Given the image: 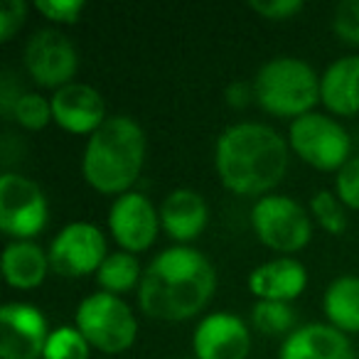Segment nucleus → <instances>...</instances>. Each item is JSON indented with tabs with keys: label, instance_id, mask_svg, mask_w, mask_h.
<instances>
[{
	"label": "nucleus",
	"instance_id": "16",
	"mask_svg": "<svg viewBox=\"0 0 359 359\" xmlns=\"http://www.w3.org/2000/svg\"><path fill=\"white\" fill-rule=\"evenodd\" d=\"M305 285H308V271L300 261L290 256L266 261L249 273V290L259 300L290 303L303 293Z\"/></svg>",
	"mask_w": 359,
	"mask_h": 359
},
{
	"label": "nucleus",
	"instance_id": "2",
	"mask_svg": "<svg viewBox=\"0 0 359 359\" xmlns=\"http://www.w3.org/2000/svg\"><path fill=\"white\" fill-rule=\"evenodd\" d=\"M215 165L226 190L264 195L288 170V143L271 126L234 123L217 140Z\"/></svg>",
	"mask_w": 359,
	"mask_h": 359
},
{
	"label": "nucleus",
	"instance_id": "10",
	"mask_svg": "<svg viewBox=\"0 0 359 359\" xmlns=\"http://www.w3.org/2000/svg\"><path fill=\"white\" fill-rule=\"evenodd\" d=\"M25 69L40 86L62 89L79 69V55L60 30H37L25 45Z\"/></svg>",
	"mask_w": 359,
	"mask_h": 359
},
{
	"label": "nucleus",
	"instance_id": "8",
	"mask_svg": "<svg viewBox=\"0 0 359 359\" xmlns=\"http://www.w3.org/2000/svg\"><path fill=\"white\" fill-rule=\"evenodd\" d=\"M50 207L37 182L18 172L0 177V229L15 241H30L47 224Z\"/></svg>",
	"mask_w": 359,
	"mask_h": 359
},
{
	"label": "nucleus",
	"instance_id": "31",
	"mask_svg": "<svg viewBox=\"0 0 359 359\" xmlns=\"http://www.w3.org/2000/svg\"><path fill=\"white\" fill-rule=\"evenodd\" d=\"M22 94H25V91H20L15 79L6 72L3 79H0V111H3L6 118H13V109H15L18 99H20Z\"/></svg>",
	"mask_w": 359,
	"mask_h": 359
},
{
	"label": "nucleus",
	"instance_id": "7",
	"mask_svg": "<svg viewBox=\"0 0 359 359\" xmlns=\"http://www.w3.org/2000/svg\"><path fill=\"white\" fill-rule=\"evenodd\" d=\"M251 224L261 244L280 254L300 251L313 236L310 215L295 200L283 195L261 197L251 210Z\"/></svg>",
	"mask_w": 359,
	"mask_h": 359
},
{
	"label": "nucleus",
	"instance_id": "19",
	"mask_svg": "<svg viewBox=\"0 0 359 359\" xmlns=\"http://www.w3.org/2000/svg\"><path fill=\"white\" fill-rule=\"evenodd\" d=\"M50 256L35 241H11L3 251V276L11 288L30 290L47 278Z\"/></svg>",
	"mask_w": 359,
	"mask_h": 359
},
{
	"label": "nucleus",
	"instance_id": "30",
	"mask_svg": "<svg viewBox=\"0 0 359 359\" xmlns=\"http://www.w3.org/2000/svg\"><path fill=\"white\" fill-rule=\"evenodd\" d=\"M249 8L269 20H288L303 11V0H251Z\"/></svg>",
	"mask_w": 359,
	"mask_h": 359
},
{
	"label": "nucleus",
	"instance_id": "32",
	"mask_svg": "<svg viewBox=\"0 0 359 359\" xmlns=\"http://www.w3.org/2000/svg\"><path fill=\"white\" fill-rule=\"evenodd\" d=\"M251 99H256L254 94V84H244V81H234V84L226 89V101L234 109H244Z\"/></svg>",
	"mask_w": 359,
	"mask_h": 359
},
{
	"label": "nucleus",
	"instance_id": "23",
	"mask_svg": "<svg viewBox=\"0 0 359 359\" xmlns=\"http://www.w3.org/2000/svg\"><path fill=\"white\" fill-rule=\"evenodd\" d=\"M89 347L91 344L79 332V327L65 325L50 332L42 359H89Z\"/></svg>",
	"mask_w": 359,
	"mask_h": 359
},
{
	"label": "nucleus",
	"instance_id": "28",
	"mask_svg": "<svg viewBox=\"0 0 359 359\" xmlns=\"http://www.w3.org/2000/svg\"><path fill=\"white\" fill-rule=\"evenodd\" d=\"M35 8L47 20L72 25L79 20L81 11H84V0H37Z\"/></svg>",
	"mask_w": 359,
	"mask_h": 359
},
{
	"label": "nucleus",
	"instance_id": "9",
	"mask_svg": "<svg viewBox=\"0 0 359 359\" xmlns=\"http://www.w3.org/2000/svg\"><path fill=\"white\" fill-rule=\"evenodd\" d=\"M50 269L65 278L96 273L106 261V239L99 226L89 222L67 224L50 244Z\"/></svg>",
	"mask_w": 359,
	"mask_h": 359
},
{
	"label": "nucleus",
	"instance_id": "17",
	"mask_svg": "<svg viewBox=\"0 0 359 359\" xmlns=\"http://www.w3.org/2000/svg\"><path fill=\"white\" fill-rule=\"evenodd\" d=\"M207 202L195 190H172L160 205V224L170 239L185 244L202 234L207 226Z\"/></svg>",
	"mask_w": 359,
	"mask_h": 359
},
{
	"label": "nucleus",
	"instance_id": "14",
	"mask_svg": "<svg viewBox=\"0 0 359 359\" xmlns=\"http://www.w3.org/2000/svg\"><path fill=\"white\" fill-rule=\"evenodd\" d=\"M52 121L69 133H94L106 121V106L101 94L89 84L72 81L50 96Z\"/></svg>",
	"mask_w": 359,
	"mask_h": 359
},
{
	"label": "nucleus",
	"instance_id": "21",
	"mask_svg": "<svg viewBox=\"0 0 359 359\" xmlns=\"http://www.w3.org/2000/svg\"><path fill=\"white\" fill-rule=\"evenodd\" d=\"M140 264L133 254L128 251H116V254H109L106 261L101 264V269L96 271V280L99 285L106 290V293H128L130 288L140 285Z\"/></svg>",
	"mask_w": 359,
	"mask_h": 359
},
{
	"label": "nucleus",
	"instance_id": "11",
	"mask_svg": "<svg viewBox=\"0 0 359 359\" xmlns=\"http://www.w3.org/2000/svg\"><path fill=\"white\" fill-rule=\"evenodd\" d=\"M50 327L35 305L6 303L0 310V359H40Z\"/></svg>",
	"mask_w": 359,
	"mask_h": 359
},
{
	"label": "nucleus",
	"instance_id": "18",
	"mask_svg": "<svg viewBox=\"0 0 359 359\" xmlns=\"http://www.w3.org/2000/svg\"><path fill=\"white\" fill-rule=\"evenodd\" d=\"M320 101L337 116L359 111V55L332 62L320 76Z\"/></svg>",
	"mask_w": 359,
	"mask_h": 359
},
{
	"label": "nucleus",
	"instance_id": "27",
	"mask_svg": "<svg viewBox=\"0 0 359 359\" xmlns=\"http://www.w3.org/2000/svg\"><path fill=\"white\" fill-rule=\"evenodd\" d=\"M334 187H337V197L342 200L344 207L359 210V158H349L337 170Z\"/></svg>",
	"mask_w": 359,
	"mask_h": 359
},
{
	"label": "nucleus",
	"instance_id": "1",
	"mask_svg": "<svg viewBox=\"0 0 359 359\" xmlns=\"http://www.w3.org/2000/svg\"><path fill=\"white\" fill-rule=\"evenodd\" d=\"M217 288V273L205 254L190 246H172L150 261L138 285L140 310L155 320H190Z\"/></svg>",
	"mask_w": 359,
	"mask_h": 359
},
{
	"label": "nucleus",
	"instance_id": "3",
	"mask_svg": "<svg viewBox=\"0 0 359 359\" xmlns=\"http://www.w3.org/2000/svg\"><path fill=\"white\" fill-rule=\"evenodd\" d=\"M145 160V133L130 116H109L84 148L81 172L94 190L123 195L138 180Z\"/></svg>",
	"mask_w": 359,
	"mask_h": 359
},
{
	"label": "nucleus",
	"instance_id": "24",
	"mask_svg": "<svg viewBox=\"0 0 359 359\" xmlns=\"http://www.w3.org/2000/svg\"><path fill=\"white\" fill-rule=\"evenodd\" d=\"M310 210H313V217L318 219V224L323 226L330 234H342L347 229V212H344V205L334 192L330 190H320L313 195L310 200Z\"/></svg>",
	"mask_w": 359,
	"mask_h": 359
},
{
	"label": "nucleus",
	"instance_id": "5",
	"mask_svg": "<svg viewBox=\"0 0 359 359\" xmlns=\"http://www.w3.org/2000/svg\"><path fill=\"white\" fill-rule=\"evenodd\" d=\"M76 327L91 347L106 354L128 349L138 334V320L133 310L114 293H91L76 308Z\"/></svg>",
	"mask_w": 359,
	"mask_h": 359
},
{
	"label": "nucleus",
	"instance_id": "26",
	"mask_svg": "<svg viewBox=\"0 0 359 359\" xmlns=\"http://www.w3.org/2000/svg\"><path fill=\"white\" fill-rule=\"evenodd\" d=\"M332 27L344 42L359 45V0H342L334 8Z\"/></svg>",
	"mask_w": 359,
	"mask_h": 359
},
{
	"label": "nucleus",
	"instance_id": "13",
	"mask_svg": "<svg viewBox=\"0 0 359 359\" xmlns=\"http://www.w3.org/2000/svg\"><path fill=\"white\" fill-rule=\"evenodd\" d=\"M192 349L195 359H246L251 349L249 327L231 313H212L197 325Z\"/></svg>",
	"mask_w": 359,
	"mask_h": 359
},
{
	"label": "nucleus",
	"instance_id": "15",
	"mask_svg": "<svg viewBox=\"0 0 359 359\" xmlns=\"http://www.w3.org/2000/svg\"><path fill=\"white\" fill-rule=\"evenodd\" d=\"M280 359H357V352L342 330L310 323L285 337Z\"/></svg>",
	"mask_w": 359,
	"mask_h": 359
},
{
	"label": "nucleus",
	"instance_id": "6",
	"mask_svg": "<svg viewBox=\"0 0 359 359\" xmlns=\"http://www.w3.org/2000/svg\"><path fill=\"white\" fill-rule=\"evenodd\" d=\"M288 143L298 158L318 170H339L352 158L349 133L325 114L298 116L288 128Z\"/></svg>",
	"mask_w": 359,
	"mask_h": 359
},
{
	"label": "nucleus",
	"instance_id": "29",
	"mask_svg": "<svg viewBox=\"0 0 359 359\" xmlns=\"http://www.w3.org/2000/svg\"><path fill=\"white\" fill-rule=\"evenodd\" d=\"M25 15H27V6L22 0H6L0 6V42L13 40V35L25 22Z\"/></svg>",
	"mask_w": 359,
	"mask_h": 359
},
{
	"label": "nucleus",
	"instance_id": "25",
	"mask_svg": "<svg viewBox=\"0 0 359 359\" xmlns=\"http://www.w3.org/2000/svg\"><path fill=\"white\" fill-rule=\"evenodd\" d=\"M13 118L27 130H40L52 121V104L50 99L35 94V91H25L18 99L15 109H13Z\"/></svg>",
	"mask_w": 359,
	"mask_h": 359
},
{
	"label": "nucleus",
	"instance_id": "20",
	"mask_svg": "<svg viewBox=\"0 0 359 359\" xmlns=\"http://www.w3.org/2000/svg\"><path fill=\"white\" fill-rule=\"evenodd\" d=\"M323 308L330 325L342 332H359V276H339L327 285Z\"/></svg>",
	"mask_w": 359,
	"mask_h": 359
},
{
	"label": "nucleus",
	"instance_id": "4",
	"mask_svg": "<svg viewBox=\"0 0 359 359\" xmlns=\"http://www.w3.org/2000/svg\"><path fill=\"white\" fill-rule=\"evenodd\" d=\"M254 94L264 111L295 121L320 101V76L308 62L276 57L256 72Z\"/></svg>",
	"mask_w": 359,
	"mask_h": 359
},
{
	"label": "nucleus",
	"instance_id": "22",
	"mask_svg": "<svg viewBox=\"0 0 359 359\" xmlns=\"http://www.w3.org/2000/svg\"><path fill=\"white\" fill-rule=\"evenodd\" d=\"M251 323L261 334L269 337H278L295 332V323H298V313L290 308V303H278V300H256L251 308Z\"/></svg>",
	"mask_w": 359,
	"mask_h": 359
},
{
	"label": "nucleus",
	"instance_id": "12",
	"mask_svg": "<svg viewBox=\"0 0 359 359\" xmlns=\"http://www.w3.org/2000/svg\"><path fill=\"white\" fill-rule=\"evenodd\" d=\"M160 215L153 202L140 192H123L114 200L109 210V229L116 244L128 254H138L153 246L158 236Z\"/></svg>",
	"mask_w": 359,
	"mask_h": 359
}]
</instances>
